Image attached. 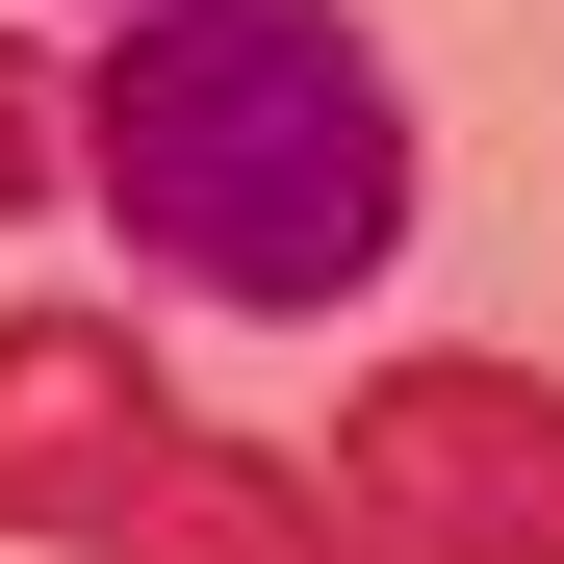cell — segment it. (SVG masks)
<instances>
[{
    "label": "cell",
    "instance_id": "1",
    "mask_svg": "<svg viewBox=\"0 0 564 564\" xmlns=\"http://www.w3.org/2000/svg\"><path fill=\"white\" fill-rule=\"evenodd\" d=\"M77 180H104L129 282L308 334L411 257V77L334 0H129L77 77Z\"/></svg>",
    "mask_w": 564,
    "mask_h": 564
},
{
    "label": "cell",
    "instance_id": "2",
    "mask_svg": "<svg viewBox=\"0 0 564 564\" xmlns=\"http://www.w3.org/2000/svg\"><path fill=\"white\" fill-rule=\"evenodd\" d=\"M334 488L386 564H564V386L539 359H386L334 411Z\"/></svg>",
    "mask_w": 564,
    "mask_h": 564
},
{
    "label": "cell",
    "instance_id": "3",
    "mask_svg": "<svg viewBox=\"0 0 564 564\" xmlns=\"http://www.w3.org/2000/svg\"><path fill=\"white\" fill-rule=\"evenodd\" d=\"M154 436L180 411H154V334L129 308H0V539H77Z\"/></svg>",
    "mask_w": 564,
    "mask_h": 564
},
{
    "label": "cell",
    "instance_id": "4",
    "mask_svg": "<svg viewBox=\"0 0 564 564\" xmlns=\"http://www.w3.org/2000/svg\"><path fill=\"white\" fill-rule=\"evenodd\" d=\"M77 564H386L359 539V488L308 436H154L104 513H77Z\"/></svg>",
    "mask_w": 564,
    "mask_h": 564
},
{
    "label": "cell",
    "instance_id": "5",
    "mask_svg": "<svg viewBox=\"0 0 564 564\" xmlns=\"http://www.w3.org/2000/svg\"><path fill=\"white\" fill-rule=\"evenodd\" d=\"M26 206H77V77L0 26V231H26Z\"/></svg>",
    "mask_w": 564,
    "mask_h": 564
},
{
    "label": "cell",
    "instance_id": "6",
    "mask_svg": "<svg viewBox=\"0 0 564 564\" xmlns=\"http://www.w3.org/2000/svg\"><path fill=\"white\" fill-rule=\"evenodd\" d=\"M104 26H129V0H104Z\"/></svg>",
    "mask_w": 564,
    "mask_h": 564
}]
</instances>
